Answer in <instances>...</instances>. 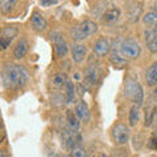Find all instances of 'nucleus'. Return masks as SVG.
Returning a JSON list of instances; mask_svg holds the SVG:
<instances>
[{
  "label": "nucleus",
  "instance_id": "obj_1",
  "mask_svg": "<svg viewBox=\"0 0 157 157\" xmlns=\"http://www.w3.org/2000/svg\"><path fill=\"white\" fill-rule=\"evenodd\" d=\"M29 72L25 67L18 64L8 66L3 72L4 85L11 89H21L29 82Z\"/></svg>",
  "mask_w": 157,
  "mask_h": 157
},
{
  "label": "nucleus",
  "instance_id": "obj_2",
  "mask_svg": "<svg viewBox=\"0 0 157 157\" xmlns=\"http://www.w3.org/2000/svg\"><path fill=\"white\" fill-rule=\"evenodd\" d=\"M97 30H98V26L96 22L90 21V20H85L80 25H76L71 29V37L73 41H76L78 43L80 41H84V39L92 37L93 34H96Z\"/></svg>",
  "mask_w": 157,
  "mask_h": 157
},
{
  "label": "nucleus",
  "instance_id": "obj_3",
  "mask_svg": "<svg viewBox=\"0 0 157 157\" xmlns=\"http://www.w3.org/2000/svg\"><path fill=\"white\" fill-rule=\"evenodd\" d=\"M119 51L123 55V58L127 59H136L141 54V46L140 43L134 38H126L121 42Z\"/></svg>",
  "mask_w": 157,
  "mask_h": 157
},
{
  "label": "nucleus",
  "instance_id": "obj_4",
  "mask_svg": "<svg viewBox=\"0 0 157 157\" xmlns=\"http://www.w3.org/2000/svg\"><path fill=\"white\" fill-rule=\"evenodd\" d=\"M126 96H128L134 105L136 106H141L144 102V90L141 85L139 84V81L136 80H128L126 84Z\"/></svg>",
  "mask_w": 157,
  "mask_h": 157
},
{
  "label": "nucleus",
  "instance_id": "obj_5",
  "mask_svg": "<svg viewBox=\"0 0 157 157\" xmlns=\"http://www.w3.org/2000/svg\"><path fill=\"white\" fill-rule=\"evenodd\" d=\"M111 137L115 144L123 145L130 139V128L124 123H117L111 128Z\"/></svg>",
  "mask_w": 157,
  "mask_h": 157
},
{
  "label": "nucleus",
  "instance_id": "obj_6",
  "mask_svg": "<svg viewBox=\"0 0 157 157\" xmlns=\"http://www.w3.org/2000/svg\"><path fill=\"white\" fill-rule=\"evenodd\" d=\"M18 34L17 28L14 26H6L0 30V50H7L11 45L12 39Z\"/></svg>",
  "mask_w": 157,
  "mask_h": 157
},
{
  "label": "nucleus",
  "instance_id": "obj_7",
  "mask_svg": "<svg viewBox=\"0 0 157 157\" xmlns=\"http://www.w3.org/2000/svg\"><path fill=\"white\" fill-rule=\"evenodd\" d=\"M63 141L68 149L71 152L76 148H80L81 145V136L78 134L77 131H72L71 128L68 131H64L63 132Z\"/></svg>",
  "mask_w": 157,
  "mask_h": 157
},
{
  "label": "nucleus",
  "instance_id": "obj_8",
  "mask_svg": "<svg viewBox=\"0 0 157 157\" xmlns=\"http://www.w3.org/2000/svg\"><path fill=\"white\" fill-rule=\"evenodd\" d=\"M119 18H121V9L118 7H113L102 13L101 21H102V24H105L107 26H113L114 24L118 22Z\"/></svg>",
  "mask_w": 157,
  "mask_h": 157
},
{
  "label": "nucleus",
  "instance_id": "obj_9",
  "mask_svg": "<svg viewBox=\"0 0 157 157\" xmlns=\"http://www.w3.org/2000/svg\"><path fill=\"white\" fill-rule=\"evenodd\" d=\"M110 50H111V45L107 38H100L94 43V47H93V51H94V54L98 56L107 55V54L110 52Z\"/></svg>",
  "mask_w": 157,
  "mask_h": 157
},
{
  "label": "nucleus",
  "instance_id": "obj_10",
  "mask_svg": "<svg viewBox=\"0 0 157 157\" xmlns=\"http://www.w3.org/2000/svg\"><path fill=\"white\" fill-rule=\"evenodd\" d=\"M54 45H55V50H56V55L59 58H63L67 55L68 52V43L66 42L64 37L62 34L56 33L55 37H54Z\"/></svg>",
  "mask_w": 157,
  "mask_h": 157
},
{
  "label": "nucleus",
  "instance_id": "obj_11",
  "mask_svg": "<svg viewBox=\"0 0 157 157\" xmlns=\"http://www.w3.org/2000/svg\"><path fill=\"white\" fill-rule=\"evenodd\" d=\"M30 22H32V26L36 29L37 32H45L48 24H47V20L42 16L41 13H38L37 11L32 13V17H30Z\"/></svg>",
  "mask_w": 157,
  "mask_h": 157
},
{
  "label": "nucleus",
  "instance_id": "obj_12",
  "mask_svg": "<svg viewBox=\"0 0 157 157\" xmlns=\"http://www.w3.org/2000/svg\"><path fill=\"white\" fill-rule=\"evenodd\" d=\"M71 52H72V59L75 63H81L84 60V58L86 55V46L81 45V43L75 42L71 47Z\"/></svg>",
  "mask_w": 157,
  "mask_h": 157
},
{
  "label": "nucleus",
  "instance_id": "obj_13",
  "mask_svg": "<svg viewBox=\"0 0 157 157\" xmlns=\"http://www.w3.org/2000/svg\"><path fill=\"white\" fill-rule=\"evenodd\" d=\"M75 110H76V115H77V118L80 121L88 122L90 119V111H89V107H88L85 101H82V100L77 101Z\"/></svg>",
  "mask_w": 157,
  "mask_h": 157
},
{
  "label": "nucleus",
  "instance_id": "obj_14",
  "mask_svg": "<svg viewBox=\"0 0 157 157\" xmlns=\"http://www.w3.org/2000/svg\"><path fill=\"white\" fill-rule=\"evenodd\" d=\"M68 81L70 80H68L67 75L63 72H58L51 77V85L54 89H66Z\"/></svg>",
  "mask_w": 157,
  "mask_h": 157
},
{
  "label": "nucleus",
  "instance_id": "obj_15",
  "mask_svg": "<svg viewBox=\"0 0 157 157\" xmlns=\"http://www.w3.org/2000/svg\"><path fill=\"white\" fill-rule=\"evenodd\" d=\"M145 81L151 86H157V62H153L145 71Z\"/></svg>",
  "mask_w": 157,
  "mask_h": 157
},
{
  "label": "nucleus",
  "instance_id": "obj_16",
  "mask_svg": "<svg viewBox=\"0 0 157 157\" xmlns=\"http://www.w3.org/2000/svg\"><path fill=\"white\" fill-rule=\"evenodd\" d=\"M28 50H29V42L25 38H21L16 43V47H14V50H13V56L16 59H21L26 55Z\"/></svg>",
  "mask_w": 157,
  "mask_h": 157
},
{
  "label": "nucleus",
  "instance_id": "obj_17",
  "mask_svg": "<svg viewBox=\"0 0 157 157\" xmlns=\"http://www.w3.org/2000/svg\"><path fill=\"white\" fill-rule=\"evenodd\" d=\"M110 62L113 63V66L117 67V68H122L127 64V60L123 58V55L121 54V51L118 48H113L111 54H110Z\"/></svg>",
  "mask_w": 157,
  "mask_h": 157
},
{
  "label": "nucleus",
  "instance_id": "obj_18",
  "mask_svg": "<svg viewBox=\"0 0 157 157\" xmlns=\"http://www.w3.org/2000/svg\"><path fill=\"white\" fill-rule=\"evenodd\" d=\"M66 117H67L68 127H70L72 131H78V128H80V121H78V118L75 113L72 110H67Z\"/></svg>",
  "mask_w": 157,
  "mask_h": 157
},
{
  "label": "nucleus",
  "instance_id": "obj_19",
  "mask_svg": "<svg viewBox=\"0 0 157 157\" xmlns=\"http://www.w3.org/2000/svg\"><path fill=\"white\" fill-rule=\"evenodd\" d=\"M141 11H143V7H141L140 3H134L131 6V9H130V12H128V16H130V20H131L132 22H135V21L139 20L140 14H141Z\"/></svg>",
  "mask_w": 157,
  "mask_h": 157
},
{
  "label": "nucleus",
  "instance_id": "obj_20",
  "mask_svg": "<svg viewBox=\"0 0 157 157\" xmlns=\"http://www.w3.org/2000/svg\"><path fill=\"white\" fill-rule=\"evenodd\" d=\"M156 115H157V105L148 106V110L145 111V122H144V124L147 127H149L152 123H153Z\"/></svg>",
  "mask_w": 157,
  "mask_h": 157
},
{
  "label": "nucleus",
  "instance_id": "obj_21",
  "mask_svg": "<svg viewBox=\"0 0 157 157\" xmlns=\"http://www.w3.org/2000/svg\"><path fill=\"white\" fill-rule=\"evenodd\" d=\"M139 118H140L139 106L132 105V107L130 109V113H128V124L130 126H136V123L139 122Z\"/></svg>",
  "mask_w": 157,
  "mask_h": 157
},
{
  "label": "nucleus",
  "instance_id": "obj_22",
  "mask_svg": "<svg viewBox=\"0 0 157 157\" xmlns=\"http://www.w3.org/2000/svg\"><path fill=\"white\" fill-rule=\"evenodd\" d=\"M85 78H86V81L90 82V84H96V81H97V78H98L97 68L93 67V66L88 67L86 71H85Z\"/></svg>",
  "mask_w": 157,
  "mask_h": 157
},
{
  "label": "nucleus",
  "instance_id": "obj_23",
  "mask_svg": "<svg viewBox=\"0 0 157 157\" xmlns=\"http://www.w3.org/2000/svg\"><path fill=\"white\" fill-rule=\"evenodd\" d=\"M73 97H75V86H73L72 81H68V84L66 86V100H67V102H72Z\"/></svg>",
  "mask_w": 157,
  "mask_h": 157
},
{
  "label": "nucleus",
  "instance_id": "obj_24",
  "mask_svg": "<svg viewBox=\"0 0 157 157\" xmlns=\"http://www.w3.org/2000/svg\"><path fill=\"white\" fill-rule=\"evenodd\" d=\"M157 33V26L156 28H147V30L144 33V38H145V43H149L153 39L155 34Z\"/></svg>",
  "mask_w": 157,
  "mask_h": 157
},
{
  "label": "nucleus",
  "instance_id": "obj_25",
  "mask_svg": "<svg viewBox=\"0 0 157 157\" xmlns=\"http://www.w3.org/2000/svg\"><path fill=\"white\" fill-rule=\"evenodd\" d=\"M70 157H88V152L84 149V148H76V149H73L71 152V155Z\"/></svg>",
  "mask_w": 157,
  "mask_h": 157
},
{
  "label": "nucleus",
  "instance_id": "obj_26",
  "mask_svg": "<svg viewBox=\"0 0 157 157\" xmlns=\"http://www.w3.org/2000/svg\"><path fill=\"white\" fill-rule=\"evenodd\" d=\"M13 4H16V2H9V0L8 2H0V8H2L3 12L8 13L13 8Z\"/></svg>",
  "mask_w": 157,
  "mask_h": 157
},
{
  "label": "nucleus",
  "instance_id": "obj_27",
  "mask_svg": "<svg viewBox=\"0 0 157 157\" xmlns=\"http://www.w3.org/2000/svg\"><path fill=\"white\" fill-rule=\"evenodd\" d=\"M147 47H148V50H149L151 52H153V54L157 52V33L155 34L153 39H152L149 43H147Z\"/></svg>",
  "mask_w": 157,
  "mask_h": 157
},
{
  "label": "nucleus",
  "instance_id": "obj_28",
  "mask_svg": "<svg viewBox=\"0 0 157 157\" xmlns=\"http://www.w3.org/2000/svg\"><path fill=\"white\" fill-rule=\"evenodd\" d=\"M147 145H148L149 149H157V136L156 135H152L149 137L148 143H147Z\"/></svg>",
  "mask_w": 157,
  "mask_h": 157
},
{
  "label": "nucleus",
  "instance_id": "obj_29",
  "mask_svg": "<svg viewBox=\"0 0 157 157\" xmlns=\"http://www.w3.org/2000/svg\"><path fill=\"white\" fill-rule=\"evenodd\" d=\"M54 4H58L56 0H42L41 2V6L43 7H50V6H54Z\"/></svg>",
  "mask_w": 157,
  "mask_h": 157
},
{
  "label": "nucleus",
  "instance_id": "obj_30",
  "mask_svg": "<svg viewBox=\"0 0 157 157\" xmlns=\"http://www.w3.org/2000/svg\"><path fill=\"white\" fill-rule=\"evenodd\" d=\"M0 157H9L8 152H7V151H4V149H0Z\"/></svg>",
  "mask_w": 157,
  "mask_h": 157
},
{
  "label": "nucleus",
  "instance_id": "obj_31",
  "mask_svg": "<svg viewBox=\"0 0 157 157\" xmlns=\"http://www.w3.org/2000/svg\"><path fill=\"white\" fill-rule=\"evenodd\" d=\"M78 89H80V90H78V92H80V96H82V93H85V90H82V85L81 84H78Z\"/></svg>",
  "mask_w": 157,
  "mask_h": 157
},
{
  "label": "nucleus",
  "instance_id": "obj_32",
  "mask_svg": "<svg viewBox=\"0 0 157 157\" xmlns=\"http://www.w3.org/2000/svg\"><path fill=\"white\" fill-rule=\"evenodd\" d=\"M153 4H155L153 6V12H157V2H155Z\"/></svg>",
  "mask_w": 157,
  "mask_h": 157
},
{
  "label": "nucleus",
  "instance_id": "obj_33",
  "mask_svg": "<svg viewBox=\"0 0 157 157\" xmlns=\"http://www.w3.org/2000/svg\"><path fill=\"white\" fill-rule=\"evenodd\" d=\"M75 77H76V80H80V73H75Z\"/></svg>",
  "mask_w": 157,
  "mask_h": 157
},
{
  "label": "nucleus",
  "instance_id": "obj_34",
  "mask_svg": "<svg viewBox=\"0 0 157 157\" xmlns=\"http://www.w3.org/2000/svg\"><path fill=\"white\" fill-rule=\"evenodd\" d=\"M153 94H155V96H157V86H156L155 89H153Z\"/></svg>",
  "mask_w": 157,
  "mask_h": 157
},
{
  "label": "nucleus",
  "instance_id": "obj_35",
  "mask_svg": "<svg viewBox=\"0 0 157 157\" xmlns=\"http://www.w3.org/2000/svg\"><path fill=\"white\" fill-rule=\"evenodd\" d=\"M4 140V136L3 135H0V144H2V141Z\"/></svg>",
  "mask_w": 157,
  "mask_h": 157
},
{
  "label": "nucleus",
  "instance_id": "obj_36",
  "mask_svg": "<svg viewBox=\"0 0 157 157\" xmlns=\"http://www.w3.org/2000/svg\"><path fill=\"white\" fill-rule=\"evenodd\" d=\"M2 130H3V123L0 122V131H2Z\"/></svg>",
  "mask_w": 157,
  "mask_h": 157
},
{
  "label": "nucleus",
  "instance_id": "obj_37",
  "mask_svg": "<svg viewBox=\"0 0 157 157\" xmlns=\"http://www.w3.org/2000/svg\"><path fill=\"white\" fill-rule=\"evenodd\" d=\"M155 135H156V136H157V130H156V134H155Z\"/></svg>",
  "mask_w": 157,
  "mask_h": 157
},
{
  "label": "nucleus",
  "instance_id": "obj_38",
  "mask_svg": "<svg viewBox=\"0 0 157 157\" xmlns=\"http://www.w3.org/2000/svg\"><path fill=\"white\" fill-rule=\"evenodd\" d=\"M66 157H70V156H66Z\"/></svg>",
  "mask_w": 157,
  "mask_h": 157
},
{
  "label": "nucleus",
  "instance_id": "obj_39",
  "mask_svg": "<svg viewBox=\"0 0 157 157\" xmlns=\"http://www.w3.org/2000/svg\"><path fill=\"white\" fill-rule=\"evenodd\" d=\"M94 157H97V156H94Z\"/></svg>",
  "mask_w": 157,
  "mask_h": 157
}]
</instances>
